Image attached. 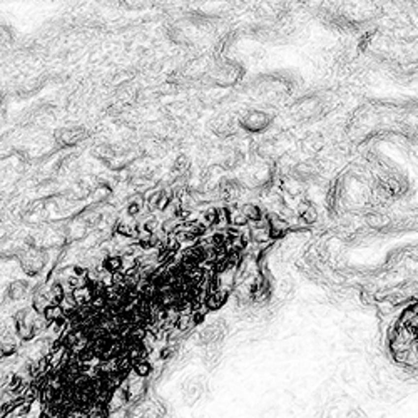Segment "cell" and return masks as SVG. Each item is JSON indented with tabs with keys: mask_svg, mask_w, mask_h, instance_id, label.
Segmentation results:
<instances>
[{
	"mask_svg": "<svg viewBox=\"0 0 418 418\" xmlns=\"http://www.w3.org/2000/svg\"><path fill=\"white\" fill-rule=\"evenodd\" d=\"M227 298V293L223 289H218V291H213V293L208 294V298L204 299L206 306H208V310H218V308H221L223 305H225Z\"/></svg>",
	"mask_w": 418,
	"mask_h": 418,
	"instance_id": "1",
	"label": "cell"
},
{
	"mask_svg": "<svg viewBox=\"0 0 418 418\" xmlns=\"http://www.w3.org/2000/svg\"><path fill=\"white\" fill-rule=\"evenodd\" d=\"M62 316H65V313H64V308L61 305H52V303H50L44 311V320L47 323H56L57 320L62 318Z\"/></svg>",
	"mask_w": 418,
	"mask_h": 418,
	"instance_id": "2",
	"label": "cell"
},
{
	"mask_svg": "<svg viewBox=\"0 0 418 418\" xmlns=\"http://www.w3.org/2000/svg\"><path fill=\"white\" fill-rule=\"evenodd\" d=\"M122 266V259L119 256H109L104 259V269L107 273H117Z\"/></svg>",
	"mask_w": 418,
	"mask_h": 418,
	"instance_id": "3",
	"label": "cell"
},
{
	"mask_svg": "<svg viewBox=\"0 0 418 418\" xmlns=\"http://www.w3.org/2000/svg\"><path fill=\"white\" fill-rule=\"evenodd\" d=\"M132 370L136 371L137 377H147V375L151 373V370H153V366H151V363L147 360H139V361H134Z\"/></svg>",
	"mask_w": 418,
	"mask_h": 418,
	"instance_id": "4",
	"label": "cell"
},
{
	"mask_svg": "<svg viewBox=\"0 0 418 418\" xmlns=\"http://www.w3.org/2000/svg\"><path fill=\"white\" fill-rule=\"evenodd\" d=\"M50 291H52V305H61L65 299V291L62 288V285H59V283H56Z\"/></svg>",
	"mask_w": 418,
	"mask_h": 418,
	"instance_id": "5",
	"label": "cell"
},
{
	"mask_svg": "<svg viewBox=\"0 0 418 418\" xmlns=\"http://www.w3.org/2000/svg\"><path fill=\"white\" fill-rule=\"evenodd\" d=\"M32 306H33V310H35L37 313H42V315H44L45 308H47L49 305H47V299H45L44 294H37V296L33 298Z\"/></svg>",
	"mask_w": 418,
	"mask_h": 418,
	"instance_id": "6",
	"label": "cell"
},
{
	"mask_svg": "<svg viewBox=\"0 0 418 418\" xmlns=\"http://www.w3.org/2000/svg\"><path fill=\"white\" fill-rule=\"evenodd\" d=\"M0 352H2V356H12L15 353V345L10 343V341H3Z\"/></svg>",
	"mask_w": 418,
	"mask_h": 418,
	"instance_id": "7",
	"label": "cell"
},
{
	"mask_svg": "<svg viewBox=\"0 0 418 418\" xmlns=\"http://www.w3.org/2000/svg\"><path fill=\"white\" fill-rule=\"evenodd\" d=\"M219 219H221V214H219L218 209H211L208 211V214H206V221H208L209 225H216V223H219Z\"/></svg>",
	"mask_w": 418,
	"mask_h": 418,
	"instance_id": "8",
	"label": "cell"
},
{
	"mask_svg": "<svg viewBox=\"0 0 418 418\" xmlns=\"http://www.w3.org/2000/svg\"><path fill=\"white\" fill-rule=\"evenodd\" d=\"M22 286H25L24 283H15V285H12V289H10L12 298H20V296H22V294L25 293V288H22Z\"/></svg>",
	"mask_w": 418,
	"mask_h": 418,
	"instance_id": "9",
	"label": "cell"
},
{
	"mask_svg": "<svg viewBox=\"0 0 418 418\" xmlns=\"http://www.w3.org/2000/svg\"><path fill=\"white\" fill-rule=\"evenodd\" d=\"M174 352H176L174 346H167V348H162L161 350V360H167V358H171Z\"/></svg>",
	"mask_w": 418,
	"mask_h": 418,
	"instance_id": "10",
	"label": "cell"
},
{
	"mask_svg": "<svg viewBox=\"0 0 418 418\" xmlns=\"http://www.w3.org/2000/svg\"><path fill=\"white\" fill-rule=\"evenodd\" d=\"M119 233L124 234V236H134V231L130 229L128 225H121V226H119Z\"/></svg>",
	"mask_w": 418,
	"mask_h": 418,
	"instance_id": "11",
	"label": "cell"
},
{
	"mask_svg": "<svg viewBox=\"0 0 418 418\" xmlns=\"http://www.w3.org/2000/svg\"><path fill=\"white\" fill-rule=\"evenodd\" d=\"M139 211H141V204H139V202H132V204L129 206L128 213L130 214V216H134V214H137Z\"/></svg>",
	"mask_w": 418,
	"mask_h": 418,
	"instance_id": "12",
	"label": "cell"
},
{
	"mask_svg": "<svg viewBox=\"0 0 418 418\" xmlns=\"http://www.w3.org/2000/svg\"><path fill=\"white\" fill-rule=\"evenodd\" d=\"M144 226H146V229H147V231H153L154 227H156V219H147Z\"/></svg>",
	"mask_w": 418,
	"mask_h": 418,
	"instance_id": "13",
	"label": "cell"
}]
</instances>
